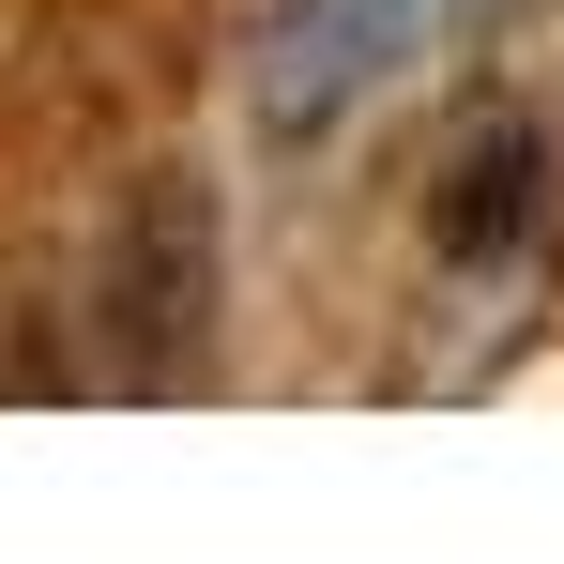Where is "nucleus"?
I'll list each match as a JSON object with an SVG mask.
<instances>
[{
    "label": "nucleus",
    "instance_id": "f03ea898",
    "mask_svg": "<svg viewBox=\"0 0 564 564\" xmlns=\"http://www.w3.org/2000/svg\"><path fill=\"white\" fill-rule=\"evenodd\" d=\"M534 229V138L503 122V138H473L458 153V198H443V245L458 260H488V245H519Z\"/></svg>",
    "mask_w": 564,
    "mask_h": 564
},
{
    "label": "nucleus",
    "instance_id": "f257e3e1",
    "mask_svg": "<svg viewBox=\"0 0 564 564\" xmlns=\"http://www.w3.org/2000/svg\"><path fill=\"white\" fill-rule=\"evenodd\" d=\"M473 0H260V46H245V107L275 138H336L351 107H381Z\"/></svg>",
    "mask_w": 564,
    "mask_h": 564
}]
</instances>
